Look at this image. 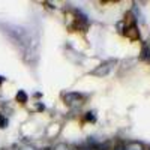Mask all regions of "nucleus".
<instances>
[{
	"label": "nucleus",
	"instance_id": "obj_1",
	"mask_svg": "<svg viewBox=\"0 0 150 150\" xmlns=\"http://www.w3.org/2000/svg\"><path fill=\"white\" fill-rule=\"evenodd\" d=\"M114 63V62H107V63H104V65H101V66H98V69H95V71H92V74L93 75H98V77H105V75L111 71V65Z\"/></svg>",
	"mask_w": 150,
	"mask_h": 150
},
{
	"label": "nucleus",
	"instance_id": "obj_2",
	"mask_svg": "<svg viewBox=\"0 0 150 150\" xmlns=\"http://www.w3.org/2000/svg\"><path fill=\"white\" fill-rule=\"evenodd\" d=\"M80 99H83V96L80 93H68V95H65L66 104H72V101H80Z\"/></svg>",
	"mask_w": 150,
	"mask_h": 150
},
{
	"label": "nucleus",
	"instance_id": "obj_3",
	"mask_svg": "<svg viewBox=\"0 0 150 150\" xmlns=\"http://www.w3.org/2000/svg\"><path fill=\"white\" fill-rule=\"evenodd\" d=\"M125 150H144V147L140 143H131L128 146H125Z\"/></svg>",
	"mask_w": 150,
	"mask_h": 150
},
{
	"label": "nucleus",
	"instance_id": "obj_4",
	"mask_svg": "<svg viewBox=\"0 0 150 150\" xmlns=\"http://www.w3.org/2000/svg\"><path fill=\"white\" fill-rule=\"evenodd\" d=\"M17 101H18V102H21V104L26 102V101H27V95H26V92L20 90V92L17 93Z\"/></svg>",
	"mask_w": 150,
	"mask_h": 150
},
{
	"label": "nucleus",
	"instance_id": "obj_5",
	"mask_svg": "<svg viewBox=\"0 0 150 150\" xmlns=\"http://www.w3.org/2000/svg\"><path fill=\"white\" fill-rule=\"evenodd\" d=\"M114 150H125V146H123V144H117V146L114 147Z\"/></svg>",
	"mask_w": 150,
	"mask_h": 150
}]
</instances>
